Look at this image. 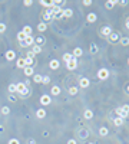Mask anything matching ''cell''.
I'll return each mask as SVG.
<instances>
[{
    "instance_id": "obj_18",
    "label": "cell",
    "mask_w": 129,
    "mask_h": 144,
    "mask_svg": "<svg viewBox=\"0 0 129 144\" xmlns=\"http://www.w3.org/2000/svg\"><path fill=\"white\" fill-rule=\"evenodd\" d=\"M85 118H86V120H92V118H93V113H92L90 110H86V111H85Z\"/></svg>"
},
{
    "instance_id": "obj_7",
    "label": "cell",
    "mask_w": 129,
    "mask_h": 144,
    "mask_svg": "<svg viewBox=\"0 0 129 144\" xmlns=\"http://www.w3.org/2000/svg\"><path fill=\"white\" fill-rule=\"evenodd\" d=\"M14 58H16V53H14L13 50H7V52H6V59H7V61H13Z\"/></svg>"
},
{
    "instance_id": "obj_21",
    "label": "cell",
    "mask_w": 129,
    "mask_h": 144,
    "mask_svg": "<svg viewBox=\"0 0 129 144\" xmlns=\"http://www.w3.org/2000/svg\"><path fill=\"white\" fill-rule=\"evenodd\" d=\"M24 63H26V66H32L33 65V58H24Z\"/></svg>"
},
{
    "instance_id": "obj_11",
    "label": "cell",
    "mask_w": 129,
    "mask_h": 144,
    "mask_svg": "<svg viewBox=\"0 0 129 144\" xmlns=\"http://www.w3.org/2000/svg\"><path fill=\"white\" fill-rule=\"evenodd\" d=\"M36 115H37V118H45V117H46V111H45L43 108H40V110L36 111Z\"/></svg>"
},
{
    "instance_id": "obj_12",
    "label": "cell",
    "mask_w": 129,
    "mask_h": 144,
    "mask_svg": "<svg viewBox=\"0 0 129 144\" xmlns=\"http://www.w3.org/2000/svg\"><path fill=\"white\" fill-rule=\"evenodd\" d=\"M88 22H89V23L96 22V14H95V13H89V14H88Z\"/></svg>"
},
{
    "instance_id": "obj_34",
    "label": "cell",
    "mask_w": 129,
    "mask_h": 144,
    "mask_svg": "<svg viewBox=\"0 0 129 144\" xmlns=\"http://www.w3.org/2000/svg\"><path fill=\"white\" fill-rule=\"evenodd\" d=\"M43 40H45V39H43V38H42V36H39V38H36V43H37V45H39V46H40V45H42V43H43Z\"/></svg>"
},
{
    "instance_id": "obj_48",
    "label": "cell",
    "mask_w": 129,
    "mask_h": 144,
    "mask_svg": "<svg viewBox=\"0 0 129 144\" xmlns=\"http://www.w3.org/2000/svg\"><path fill=\"white\" fill-rule=\"evenodd\" d=\"M126 27H128V29H129V20H128V22H126Z\"/></svg>"
},
{
    "instance_id": "obj_27",
    "label": "cell",
    "mask_w": 129,
    "mask_h": 144,
    "mask_svg": "<svg viewBox=\"0 0 129 144\" xmlns=\"http://www.w3.org/2000/svg\"><path fill=\"white\" fill-rule=\"evenodd\" d=\"M69 94H70V95H76V94H78V88H76V87H70V88H69Z\"/></svg>"
},
{
    "instance_id": "obj_50",
    "label": "cell",
    "mask_w": 129,
    "mask_h": 144,
    "mask_svg": "<svg viewBox=\"0 0 129 144\" xmlns=\"http://www.w3.org/2000/svg\"><path fill=\"white\" fill-rule=\"evenodd\" d=\"M128 63H129V59H128Z\"/></svg>"
},
{
    "instance_id": "obj_51",
    "label": "cell",
    "mask_w": 129,
    "mask_h": 144,
    "mask_svg": "<svg viewBox=\"0 0 129 144\" xmlns=\"http://www.w3.org/2000/svg\"><path fill=\"white\" fill-rule=\"evenodd\" d=\"M89 144H93V143H89Z\"/></svg>"
},
{
    "instance_id": "obj_22",
    "label": "cell",
    "mask_w": 129,
    "mask_h": 144,
    "mask_svg": "<svg viewBox=\"0 0 129 144\" xmlns=\"http://www.w3.org/2000/svg\"><path fill=\"white\" fill-rule=\"evenodd\" d=\"M32 52H33L34 55H36V53H40V52H42V48H40L39 45H34V46H33V50H32Z\"/></svg>"
},
{
    "instance_id": "obj_33",
    "label": "cell",
    "mask_w": 129,
    "mask_h": 144,
    "mask_svg": "<svg viewBox=\"0 0 129 144\" xmlns=\"http://www.w3.org/2000/svg\"><path fill=\"white\" fill-rule=\"evenodd\" d=\"M115 3H116L115 0H111V1H106V7H108V9H111V7H112V6L115 4Z\"/></svg>"
},
{
    "instance_id": "obj_3",
    "label": "cell",
    "mask_w": 129,
    "mask_h": 144,
    "mask_svg": "<svg viewBox=\"0 0 129 144\" xmlns=\"http://www.w3.org/2000/svg\"><path fill=\"white\" fill-rule=\"evenodd\" d=\"M108 76H109V71H108V69H105V68H103V69H101V71L98 72V78H99V79H106Z\"/></svg>"
},
{
    "instance_id": "obj_43",
    "label": "cell",
    "mask_w": 129,
    "mask_h": 144,
    "mask_svg": "<svg viewBox=\"0 0 129 144\" xmlns=\"http://www.w3.org/2000/svg\"><path fill=\"white\" fill-rule=\"evenodd\" d=\"M43 17H45V20H47V22H49V20H50V19H52V17H50V16H49V14H46V13H45V14H43Z\"/></svg>"
},
{
    "instance_id": "obj_20",
    "label": "cell",
    "mask_w": 129,
    "mask_h": 144,
    "mask_svg": "<svg viewBox=\"0 0 129 144\" xmlns=\"http://www.w3.org/2000/svg\"><path fill=\"white\" fill-rule=\"evenodd\" d=\"M72 59H73V55H72V53H65V55H63V61L69 62V61H72Z\"/></svg>"
},
{
    "instance_id": "obj_17",
    "label": "cell",
    "mask_w": 129,
    "mask_h": 144,
    "mask_svg": "<svg viewBox=\"0 0 129 144\" xmlns=\"http://www.w3.org/2000/svg\"><path fill=\"white\" fill-rule=\"evenodd\" d=\"M17 68H26V63H24V59L23 58H20V59H17Z\"/></svg>"
},
{
    "instance_id": "obj_46",
    "label": "cell",
    "mask_w": 129,
    "mask_h": 144,
    "mask_svg": "<svg viewBox=\"0 0 129 144\" xmlns=\"http://www.w3.org/2000/svg\"><path fill=\"white\" fill-rule=\"evenodd\" d=\"M67 144H78V143H76L75 140H69V141H67Z\"/></svg>"
},
{
    "instance_id": "obj_8",
    "label": "cell",
    "mask_w": 129,
    "mask_h": 144,
    "mask_svg": "<svg viewBox=\"0 0 129 144\" xmlns=\"http://www.w3.org/2000/svg\"><path fill=\"white\" fill-rule=\"evenodd\" d=\"M79 82H80V87H82V88H88V87H89V84H90L88 78H80V81H79Z\"/></svg>"
},
{
    "instance_id": "obj_45",
    "label": "cell",
    "mask_w": 129,
    "mask_h": 144,
    "mask_svg": "<svg viewBox=\"0 0 129 144\" xmlns=\"http://www.w3.org/2000/svg\"><path fill=\"white\" fill-rule=\"evenodd\" d=\"M9 100H10V101H11V102H16V98H14V97H13V95H10V97H9Z\"/></svg>"
},
{
    "instance_id": "obj_41",
    "label": "cell",
    "mask_w": 129,
    "mask_h": 144,
    "mask_svg": "<svg viewBox=\"0 0 129 144\" xmlns=\"http://www.w3.org/2000/svg\"><path fill=\"white\" fill-rule=\"evenodd\" d=\"M83 4H85V6H90V4H92V1H90V0H85V1H83Z\"/></svg>"
},
{
    "instance_id": "obj_16",
    "label": "cell",
    "mask_w": 129,
    "mask_h": 144,
    "mask_svg": "<svg viewBox=\"0 0 129 144\" xmlns=\"http://www.w3.org/2000/svg\"><path fill=\"white\" fill-rule=\"evenodd\" d=\"M26 38H27V35H26L24 32H19V33H17V39H19L20 42H23Z\"/></svg>"
},
{
    "instance_id": "obj_39",
    "label": "cell",
    "mask_w": 129,
    "mask_h": 144,
    "mask_svg": "<svg viewBox=\"0 0 129 144\" xmlns=\"http://www.w3.org/2000/svg\"><path fill=\"white\" fill-rule=\"evenodd\" d=\"M9 144H20V143H19V140H16V138H11V140L9 141Z\"/></svg>"
},
{
    "instance_id": "obj_14",
    "label": "cell",
    "mask_w": 129,
    "mask_h": 144,
    "mask_svg": "<svg viewBox=\"0 0 129 144\" xmlns=\"http://www.w3.org/2000/svg\"><path fill=\"white\" fill-rule=\"evenodd\" d=\"M50 68H52V69H57V68H59V61L52 59V61H50Z\"/></svg>"
},
{
    "instance_id": "obj_10",
    "label": "cell",
    "mask_w": 129,
    "mask_h": 144,
    "mask_svg": "<svg viewBox=\"0 0 129 144\" xmlns=\"http://www.w3.org/2000/svg\"><path fill=\"white\" fill-rule=\"evenodd\" d=\"M23 71H24V75H26V76H30V75H33V66H26Z\"/></svg>"
},
{
    "instance_id": "obj_1",
    "label": "cell",
    "mask_w": 129,
    "mask_h": 144,
    "mask_svg": "<svg viewBox=\"0 0 129 144\" xmlns=\"http://www.w3.org/2000/svg\"><path fill=\"white\" fill-rule=\"evenodd\" d=\"M16 91L20 94V95H27L29 94V89H27V87L24 85V82H19V84H16Z\"/></svg>"
},
{
    "instance_id": "obj_38",
    "label": "cell",
    "mask_w": 129,
    "mask_h": 144,
    "mask_svg": "<svg viewBox=\"0 0 129 144\" xmlns=\"http://www.w3.org/2000/svg\"><path fill=\"white\" fill-rule=\"evenodd\" d=\"M6 30V25L4 23H0V33H3Z\"/></svg>"
},
{
    "instance_id": "obj_19",
    "label": "cell",
    "mask_w": 129,
    "mask_h": 144,
    "mask_svg": "<svg viewBox=\"0 0 129 144\" xmlns=\"http://www.w3.org/2000/svg\"><path fill=\"white\" fill-rule=\"evenodd\" d=\"M37 29H39L40 32H45V30H46V23H45V22H40V23L37 25Z\"/></svg>"
},
{
    "instance_id": "obj_44",
    "label": "cell",
    "mask_w": 129,
    "mask_h": 144,
    "mask_svg": "<svg viewBox=\"0 0 129 144\" xmlns=\"http://www.w3.org/2000/svg\"><path fill=\"white\" fill-rule=\"evenodd\" d=\"M27 56H29V58H33V56H34V53L30 50V52H27Z\"/></svg>"
},
{
    "instance_id": "obj_42",
    "label": "cell",
    "mask_w": 129,
    "mask_h": 144,
    "mask_svg": "<svg viewBox=\"0 0 129 144\" xmlns=\"http://www.w3.org/2000/svg\"><path fill=\"white\" fill-rule=\"evenodd\" d=\"M32 3H33L32 0H26V1H24V6H32Z\"/></svg>"
},
{
    "instance_id": "obj_25",
    "label": "cell",
    "mask_w": 129,
    "mask_h": 144,
    "mask_svg": "<svg viewBox=\"0 0 129 144\" xmlns=\"http://www.w3.org/2000/svg\"><path fill=\"white\" fill-rule=\"evenodd\" d=\"M22 32H24V33H26V35H27V36H29V35H30V33H32V27H30V26H24V27H23V30H22Z\"/></svg>"
},
{
    "instance_id": "obj_6",
    "label": "cell",
    "mask_w": 129,
    "mask_h": 144,
    "mask_svg": "<svg viewBox=\"0 0 129 144\" xmlns=\"http://www.w3.org/2000/svg\"><path fill=\"white\" fill-rule=\"evenodd\" d=\"M116 114L119 115V118H122V120H125V118H128V113H125V111H122V108H116Z\"/></svg>"
},
{
    "instance_id": "obj_23",
    "label": "cell",
    "mask_w": 129,
    "mask_h": 144,
    "mask_svg": "<svg viewBox=\"0 0 129 144\" xmlns=\"http://www.w3.org/2000/svg\"><path fill=\"white\" fill-rule=\"evenodd\" d=\"M52 94H53V95H59V94H60V88L55 85V87L52 88Z\"/></svg>"
},
{
    "instance_id": "obj_15",
    "label": "cell",
    "mask_w": 129,
    "mask_h": 144,
    "mask_svg": "<svg viewBox=\"0 0 129 144\" xmlns=\"http://www.w3.org/2000/svg\"><path fill=\"white\" fill-rule=\"evenodd\" d=\"M63 16H66V17L73 16V10H72V9H65V10H63Z\"/></svg>"
},
{
    "instance_id": "obj_5",
    "label": "cell",
    "mask_w": 129,
    "mask_h": 144,
    "mask_svg": "<svg viewBox=\"0 0 129 144\" xmlns=\"http://www.w3.org/2000/svg\"><path fill=\"white\" fill-rule=\"evenodd\" d=\"M50 95H42V98H40V102L43 104V105H49L50 104Z\"/></svg>"
},
{
    "instance_id": "obj_2",
    "label": "cell",
    "mask_w": 129,
    "mask_h": 144,
    "mask_svg": "<svg viewBox=\"0 0 129 144\" xmlns=\"http://www.w3.org/2000/svg\"><path fill=\"white\" fill-rule=\"evenodd\" d=\"M33 42H34L33 36H32V35H29V36H27V38H26V39H24L23 42H20V45H22V46L24 48V46H30V45H33Z\"/></svg>"
},
{
    "instance_id": "obj_36",
    "label": "cell",
    "mask_w": 129,
    "mask_h": 144,
    "mask_svg": "<svg viewBox=\"0 0 129 144\" xmlns=\"http://www.w3.org/2000/svg\"><path fill=\"white\" fill-rule=\"evenodd\" d=\"M90 52H98V46H96L95 43L90 45Z\"/></svg>"
},
{
    "instance_id": "obj_37",
    "label": "cell",
    "mask_w": 129,
    "mask_h": 144,
    "mask_svg": "<svg viewBox=\"0 0 129 144\" xmlns=\"http://www.w3.org/2000/svg\"><path fill=\"white\" fill-rule=\"evenodd\" d=\"M80 137H82V138H86V137H88V131H86V130H85V131H80Z\"/></svg>"
},
{
    "instance_id": "obj_26",
    "label": "cell",
    "mask_w": 129,
    "mask_h": 144,
    "mask_svg": "<svg viewBox=\"0 0 129 144\" xmlns=\"http://www.w3.org/2000/svg\"><path fill=\"white\" fill-rule=\"evenodd\" d=\"M109 38H111V40H112V42H115V40H118V39H119V35H118V33H111V35H109Z\"/></svg>"
},
{
    "instance_id": "obj_9",
    "label": "cell",
    "mask_w": 129,
    "mask_h": 144,
    "mask_svg": "<svg viewBox=\"0 0 129 144\" xmlns=\"http://www.w3.org/2000/svg\"><path fill=\"white\" fill-rule=\"evenodd\" d=\"M111 33H112V30H111V27H109V26L102 27V35H103V36H109Z\"/></svg>"
},
{
    "instance_id": "obj_32",
    "label": "cell",
    "mask_w": 129,
    "mask_h": 144,
    "mask_svg": "<svg viewBox=\"0 0 129 144\" xmlns=\"http://www.w3.org/2000/svg\"><path fill=\"white\" fill-rule=\"evenodd\" d=\"M113 123H115V125H122V124H123V120H122V118H116Z\"/></svg>"
},
{
    "instance_id": "obj_31",
    "label": "cell",
    "mask_w": 129,
    "mask_h": 144,
    "mask_svg": "<svg viewBox=\"0 0 129 144\" xmlns=\"http://www.w3.org/2000/svg\"><path fill=\"white\" fill-rule=\"evenodd\" d=\"M42 82H43L45 85H47V84L50 82V78H49V76H42Z\"/></svg>"
},
{
    "instance_id": "obj_13",
    "label": "cell",
    "mask_w": 129,
    "mask_h": 144,
    "mask_svg": "<svg viewBox=\"0 0 129 144\" xmlns=\"http://www.w3.org/2000/svg\"><path fill=\"white\" fill-rule=\"evenodd\" d=\"M82 53H83L82 49H80V48H76V49L73 50V58H79V56H82Z\"/></svg>"
},
{
    "instance_id": "obj_35",
    "label": "cell",
    "mask_w": 129,
    "mask_h": 144,
    "mask_svg": "<svg viewBox=\"0 0 129 144\" xmlns=\"http://www.w3.org/2000/svg\"><path fill=\"white\" fill-rule=\"evenodd\" d=\"M9 111H10V110H9V107H3V108H1V114H4V115H7V114H9Z\"/></svg>"
},
{
    "instance_id": "obj_28",
    "label": "cell",
    "mask_w": 129,
    "mask_h": 144,
    "mask_svg": "<svg viewBox=\"0 0 129 144\" xmlns=\"http://www.w3.org/2000/svg\"><path fill=\"white\" fill-rule=\"evenodd\" d=\"M121 43H122L123 46H128L129 45V38H122V39H121Z\"/></svg>"
},
{
    "instance_id": "obj_40",
    "label": "cell",
    "mask_w": 129,
    "mask_h": 144,
    "mask_svg": "<svg viewBox=\"0 0 129 144\" xmlns=\"http://www.w3.org/2000/svg\"><path fill=\"white\" fill-rule=\"evenodd\" d=\"M122 111H125V113L129 114V105H123V107H122Z\"/></svg>"
},
{
    "instance_id": "obj_4",
    "label": "cell",
    "mask_w": 129,
    "mask_h": 144,
    "mask_svg": "<svg viewBox=\"0 0 129 144\" xmlns=\"http://www.w3.org/2000/svg\"><path fill=\"white\" fill-rule=\"evenodd\" d=\"M66 63H67V69H70V71H72V69H75V68L78 66V62H76V58H73L72 61H69V62H66Z\"/></svg>"
},
{
    "instance_id": "obj_24",
    "label": "cell",
    "mask_w": 129,
    "mask_h": 144,
    "mask_svg": "<svg viewBox=\"0 0 129 144\" xmlns=\"http://www.w3.org/2000/svg\"><path fill=\"white\" fill-rule=\"evenodd\" d=\"M99 134H101L102 137H105V136H108V128H106V127H102V128L99 130Z\"/></svg>"
},
{
    "instance_id": "obj_30",
    "label": "cell",
    "mask_w": 129,
    "mask_h": 144,
    "mask_svg": "<svg viewBox=\"0 0 129 144\" xmlns=\"http://www.w3.org/2000/svg\"><path fill=\"white\" fill-rule=\"evenodd\" d=\"M9 92H10V94L16 92V85H14V84H10V85H9Z\"/></svg>"
},
{
    "instance_id": "obj_29",
    "label": "cell",
    "mask_w": 129,
    "mask_h": 144,
    "mask_svg": "<svg viewBox=\"0 0 129 144\" xmlns=\"http://www.w3.org/2000/svg\"><path fill=\"white\" fill-rule=\"evenodd\" d=\"M33 81H34L36 84L42 82V75H34V76H33Z\"/></svg>"
},
{
    "instance_id": "obj_49",
    "label": "cell",
    "mask_w": 129,
    "mask_h": 144,
    "mask_svg": "<svg viewBox=\"0 0 129 144\" xmlns=\"http://www.w3.org/2000/svg\"><path fill=\"white\" fill-rule=\"evenodd\" d=\"M126 92H128V94H129V85H128V87H126Z\"/></svg>"
},
{
    "instance_id": "obj_47",
    "label": "cell",
    "mask_w": 129,
    "mask_h": 144,
    "mask_svg": "<svg viewBox=\"0 0 129 144\" xmlns=\"http://www.w3.org/2000/svg\"><path fill=\"white\" fill-rule=\"evenodd\" d=\"M27 144H36V143H34V140H29V141H27Z\"/></svg>"
}]
</instances>
